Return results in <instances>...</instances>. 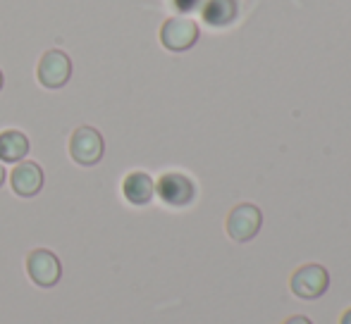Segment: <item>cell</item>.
Segmentation results:
<instances>
[{
    "label": "cell",
    "instance_id": "cell-1",
    "mask_svg": "<svg viewBox=\"0 0 351 324\" xmlns=\"http://www.w3.org/2000/svg\"><path fill=\"white\" fill-rule=\"evenodd\" d=\"M72 77V60L67 57V53L58 51H46L38 60V67H36V79L41 83L43 88H62Z\"/></svg>",
    "mask_w": 351,
    "mask_h": 324
},
{
    "label": "cell",
    "instance_id": "cell-2",
    "mask_svg": "<svg viewBox=\"0 0 351 324\" xmlns=\"http://www.w3.org/2000/svg\"><path fill=\"white\" fill-rule=\"evenodd\" d=\"M103 153H106V144H103V136L93 126H79V129H74L70 139V155L77 165L82 167L98 165Z\"/></svg>",
    "mask_w": 351,
    "mask_h": 324
},
{
    "label": "cell",
    "instance_id": "cell-3",
    "mask_svg": "<svg viewBox=\"0 0 351 324\" xmlns=\"http://www.w3.org/2000/svg\"><path fill=\"white\" fill-rule=\"evenodd\" d=\"M199 41V24L189 17H172L160 27V43L172 53H184Z\"/></svg>",
    "mask_w": 351,
    "mask_h": 324
},
{
    "label": "cell",
    "instance_id": "cell-4",
    "mask_svg": "<svg viewBox=\"0 0 351 324\" xmlns=\"http://www.w3.org/2000/svg\"><path fill=\"white\" fill-rule=\"evenodd\" d=\"M330 286L328 269L323 265H304L291 274V293L304 301H315Z\"/></svg>",
    "mask_w": 351,
    "mask_h": 324
},
{
    "label": "cell",
    "instance_id": "cell-5",
    "mask_svg": "<svg viewBox=\"0 0 351 324\" xmlns=\"http://www.w3.org/2000/svg\"><path fill=\"white\" fill-rule=\"evenodd\" d=\"M27 272L36 286L51 288L60 282L62 265L56 253H51V250H46V248H36L27 255Z\"/></svg>",
    "mask_w": 351,
    "mask_h": 324
},
{
    "label": "cell",
    "instance_id": "cell-6",
    "mask_svg": "<svg viewBox=\"0 0 351 324\" xmlns=\"http://www.w3.org/2000/svg\"><path fill=\"white\" fill-rule=\"evenodd\" d=\"M156 193L160 195V200L165 205H172V208H184L194 200L196 189L194 181L189 176L180 174V172H167L158 179L156 184Z\"/></svg>",
    "mask_w": 351,
    "mask_h": 324
},
{
    "label": "cell",
    "instance_id": "cell-7",
    "mask_svg": "<svg viewBox=\"0 0 351 324\" xmlns=\"http://www.w3.org/2000/svg\"><path fill=\"white\" fill-rule=\"evenodd\" d=\"M261 224H263V215L256 205L241 203L227 217V234H230L234 241L246 243L261 232Z\"/></svg>",
    "mask_w": 351,
    "mask_h": 324
},
{
    "label": "cell",
    "instance_id": "cell-8",
    "mask_svg": "<svg viewBox=\"0 0 351 324\" xmlns=\"http://www.w3.org/2000/svg\"><path fill=\"white\" fill-rule=\"evenodd\" d=\"M12 191L22 198H34L43 189V170L36 162H17V167L10 174Z\"/></svg>",
    "mask_w": 351,
    "mask_h": 324
},
{
    "label": "cell",
    "instance_id": "cell-9",
    "mask_svg": "<svg viewBox=\"0 0 351 324\" xmlns=\"http://www.w3.org/2000/svg\"><path fill=\"white\" fill-rule=\"evenodd\" d=\"M122 193L132 205H148L156 195V181L146 172H132L122 181Z\"/></svg>",
    "mask_w": 351,
    "mask_h": 324
},
{
    "label": "cell",
    "instance_id": "cell-10",
    "mask_svg": "<svg viewBox=\"0 0 351 324\" xmlns=\"http://www.w3.org/2000/svg\"><path fill=\"white\" fill-rule=\"evenodd\" d=\"M29 153V139L17 129L0 131V162H22Z\"/></svg>",
    "mask_w": 351,
    "mask_h": 324
},
{
    "label": "cell",
    "instance_id": "cell-11",
    "mask_svg": "<svg viewBox=\"0 0 351 324\" xmlns=\"http://www.w3.org/2000/svg\"><path fill=\"white\" fill-rule=\"evenodd\" d=\"M239 5L237 0H208L204 5V19L210 27H227L237 19Z\"/></svg>",
    "mask_w": 351,
    "mask_h": 324
},
{
    "label": "cell",
    "instance_id": "cell-12",
    "mask_svg": "<svg viewBox=\"0 0 351 324\" xmlns=\"http://www.w3.org/2000/svg\"><path fill=\"white\" fill-rule=\"evenodd\" d=\"M285 324H313V322L304 315H294V317H289V320H285Z\"/></svg>",
    "mask_w": 351,
    "mask_h": 324
},
{
    "label": "cell",
    "instance_id": "cell-13",
    "mask_svg": "<svg viewBox=\"0 0 351 324\" xmlns=\"http://www.w3.org/2000/svg\"><path fill=\"white\" fill-rule=\"evenodd\" d=\"M196 3H199V0H177V8H182V10H191Z\"/></svg>",
    "mask_w": 351,
    "mask_h": 324
},
{
    "label": "cell",
    "instance_id": "cell-14",
    "mask_svg": "<svg viewBox=\"0 0 351 324\" xmlns=\"http://www.w3.org/2000/svg\"><path fill=\"white\" fill-rule=\"evenodd\" d=\"M5 179H8V172H5L3 162H0V186H3V184H5Z\"/></svg>",
    "mask_w": 351,
    "mask_h": 324
},
{
    "label": "cell",
    "instance_id": "cell-15",
    "mask_svg": "<svg viewBox=\"0 0 351 324\" xmlns=\"http://www.w3.org/2000/svg\"><path fill=\"white\" fill-rule=\"evenodd\" d=\"M339 324H351V308L342 315V322H339Z\"/></svg>",
    "mask_w": 351,
    "mask_h": 324
},
{
    "label": "cell",
    "instance_id": "cell-16",
    "mask_svg": "<svg viewBox=\"0 0 351 324\" xmlns=\"http://www.w3.org/2000/svg\"><path fill=\"white\" fill-rule=\"evenodd\" d=\"M3 83H5V79H3V72H0V91H3Z\"/></svg>",
    "mask_w": 351,
    "mask_h": 324
}]
</instances>
